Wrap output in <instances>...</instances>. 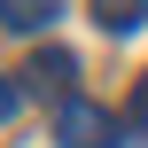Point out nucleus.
Returning a JSON list of instances; mask_svg holds the SVG:
<instances>
[{
    "mask_svg": "<svg viewBox=\"0 0 148 148\" xmlns=\"http://www.w3.org/2000/svg\"><path fill=\"white\" fill-rule=\"evenodd\" d=\"M117 133H125V125H117L101 101H86V94H70V101L55 109V140L62 148H125Z\"/></svg>",
    "mask_w": 148,
    "mask_h": 148,
    "instance_id": "nucleus-1",
    "label": "nucleus"
},
{
    "mask_svg": "<svg viewBox=\"0 0 148 148\" xmlns=\"http://www.w3.org/2000/svg\"><path fill=\"white\" fill-rule=\"evenodd\" d=\"M23 78H31V94H55V101H70V78H78V55H70V47H39Z\"/></svg>",
    "mask_w": 148,
    "mask_h": 148,
    "instance_id": "nucleus-2",
    "label": "nucleus"
},
{
    "mask_svg": "<svg viewBox=\"0 0 148 148\" xmlns=\"http://www.w3.org/2000/svg\"><path fill=\"white\" fill-rule=\"evenodd\" d=\"M55 8H62V0H0V31H23V39H31V31L55 23Z\"/></svg>",
    "mask_w": 148,
    "mask_h": 148,
    "instance_id": "nucleus-3",
    "label": "nucleus"
},
{
    "mask_svg": "<svg viewBox=\"0 0 148 148\" xmlns=\"http://www.w3.org/2000/svg\"><path fill=\"white\" fill-rule=\"evenodd\" d=\"M94 23H101L109 39H133L148 23V0H94Z\"/></svg>",
    "mask_w": 148,
    "mask_h": 148,
    "instance_id": "nucleus-4",
    "label": "nucleus"
},
{
    "mask_svg": "<svg viewBox=\"0 0 148 148\" xmlns=\"http://www.w3.org/2000/svg\"><path fill=\"white\" fill-rule=\"evenodd\" d=\"M125 133H133V140H148V78L133 86V101H125Z\"/></svg>",
    "mask_w": 148,
    "mask_h": 148,
    "instance_id": "nucleus-5",
    "label": "nucleus"
},
{
    "mask_svg": "<svg viewBox=\"0 0 148 148\" xmlns=\"http://www.w3.org/2000/svg\"><path fill=\"white\" fill-rule=\"evenodd\" d=\"M16 109H23V86H16V78H8V70H0V125H8V117H16Z\"/></svg>",
    "mask_w": 148,
    "mask_h": 148,
    "instance_id": "nucleus-6",
    "label": "nucleus"
}]
</instances>
